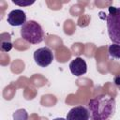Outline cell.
I'll use <instances>...</instances> for the list:
<instances>
[{
    "instance_id": "obj_1",
    "label": "cell",
    "mask_w": 120,
    "mask_h": 120,
    "mask_svg": "<svg viewBox=\"0 0 120 120\" xmlns=\"http://www.w3.org/2000/svg\"><path fill=\"white\" fill-rule=\"evenodd\" d=\"M115 109L114 98L107 94L98 95L88 102L91 120H111L115 112Z\"/></svg>"
},
{
    "instance_id": "obj_2",
    "label": "cell",
    "mask_w": 120,
    "mask_h": 120,
    "mask_svg": "<svg viewBox=\"0 0 120 120\" xmlns=\"http://www.w3.org/2000/svg\"><path fill=\"white\" fill-rule=\"evenodd\" d=\"M21 37L30 44H38L44 39V31L41 25L33 20L27 21L21 28Z\"/></svg>"
},
{
    "instance_id": "obj_3",
    "label": "cell",
    "mask_w": 120,
    "mask_h": 120,
    "mask_svg": "<svg viewBox=\"0 0 120 120\" xmlns=\"http://www.w3.org/2000/svg\"><path fill=\"white\" fill-rule=\"evenodd\" d=\"M107 31L112 43L120 45V8L109 7V14L106 17Z\"/></svg>"
},
{
    "instance_id": "obj_4",
    "label": "cell",
    "mask_w": 120,
    "mask_h": 120,
    "mask_svg": "<svg viewBox=\"0 0 120 120\" xmlns=\"http://www.w3.org/2000/svg\"><path fill=\"white\" fill-rule=\"evenodd\" d=\"M33 57L36 64L41 68L48 67L53 61V53L48 47H41L36 50L34 52Z\"/></svg>"
},
{
    "instance_id": "obj_5",
    "label": "cell",
    "mask_w": 120,
    "mask_h": 120,
    "mask_svg": "<svg viewBox=\"0 0 120 120\" xmlns=\"http://www.w3.org/2000/svg\"><path fill=\"white\" fill-rule=\"evenodd\" d=\"M66 119L67 120H89L90 113H89L88 108L82 105L73 107L68 112Z\"/></svg>"
},
{
    "instance_id": "obj_6",
    "label": "cell",
    "mask_w": 120,
    "mask_h": 120,
    "mask_svg": "<svg viewBox=\"0 0 120 120\" xmlns=\"http://www.w3.org/2000/svg\"><path fill=\"white\" fill-rule=\"evenodd\" d=\"M7 21L11 26H22L27 22L26 14L22 9H13L8 14Z\"/></svg>"
},
{
    "instance_id": "obj_7",
    "label": "cell",
    "mask_w": 120,
    "mask_h": 120,
    "mask_svg": "<svg viewBox=\"0 0 120 120\" xmlns=\"http://www.w3.org/2000/svg\"><path fill=\"white\" fill-rule=\"evenodd\" d=\"M69 70L73 75L80 77L87 72V64L84 59L76 57L69 63Z\"/></svg>"
},
{
    "instance_id": "obj_8",
    "label": "cell",
    "mask_w": 120,
    "mask_h": 120,
    "mask_svg": "<svg viewBox=\"0 0 120 120\" xmlns=\"http://www.w3.org/2000/svg\"><path fill=\"white\" fill-rule=\"evenodd\" d=\"M109 55L113 59H120V45L112 43L108 48Z\"/></svg>"
},
{
    "instance_id": "obj_9",
    "label": "cell",
    "mask_w": 120,
    "mask_h": 120,
    "mask_svg": "<svg viewBox=\"0 0 120 120\" xmlns=\"http://www.w3.org/2000/svg\"><path fill=\"white\" fill-rule=\"evenodd\" d=\"M27 112L24 109H19L13 113L14 120H27Z\"/></svg>"
},
{
    "instance_id": "obj_10",
    "label": "cell",
    "mask_w": 120,
    "mask_h": 120,
    "mask_svg": "<svg viewBox=\"0 0 120 120\" xmlns=\"http://www.w3.org/2000/svg\"><path fill=\"white\" fill-rule=\"evenodd\" d=\"M12 47H13V45H12L11 41L9 40V38H8V40H4V39H2V40H1L0 50H1L2 52H9V51L12 49Z\"/></svg>"
},
{
    "instance_id": "obj_11",
    "label": "cell",
    "mask_w": 120,
    "mask_h": 120,
    "mask_svg": "<svg viewBox=\"0 0 120 120\" xmlns=\"http://www.w3.org/2000/svg\"><path fill=\"white\" fill-rule=\"evenodd\" d=\"M12 3L15 5H18L20 7H27V6H31L35 3V1H16V0H12Z\"/></svg>"
},
{
    "instance_id": "obj_12",
    "label": "cell",
    "mask_w": 120,
    "mask_h": 120,
    "mask_svg": "<svg viewBox=\"0 0 120 120\" xmlns=\"http://www.w3.org/2000/svg\"><path fill=\"white\" fill-rule=\"evenodd\" d=\"M113 82H114L115 86H116L118 89H120V75H117V76L114 77V79H113Z\"/></svg>"
},
{
    "instance_id": "obj_13",
    "label": "cell",
    "mask_w": 120,
    "mask_h": 120,
    "mask_svg": "<svg viewBox=\"0 0 120 120\" xmlns=\"http://www.w3.org/2000/svg\"><path fill=\"white\" fill-rule=\"evenodd\" d=\"M53 120H67V119L62 118V117H59V118H55V119H53Z\"/></svg>"
}]
</instances>
